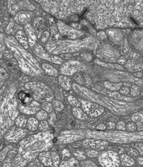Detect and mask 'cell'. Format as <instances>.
<instances>
[{
  "label": "cell",
  "mask_w": 143,
  "mask_h": 167,
  "mask_svg": "<svg viewBox=\"0 0 143 167\" xmlns=\"http://www.w3.org/2000/svg\"><path fill=\"white\" fill-rule=\"evenodd\" d=\"M52 137L51 134L45 132L30 136L23 140L19 145L16 155L15 163L20 160L16 166H25L34 160L41 151L45 149Z\"/></svg>",
  "instance_id": "6da1fadb"
},
{
  "label": "cell",
  "mask_w": 143,
  "mask_h": 167,
  "mask_svg": "<svg viewBox=\"0 0 143 167\" xmlns=\"http://www.w3.org/2000/svg\"><path fill=\"white\" fill-rule=\"evenodd\" d=\"M83 137L81 136H77L76 135H68L64 136L59 139V141L62 143H69L79 139H82Z\"/></svg>",
  "instance_id": "44dd1931"
},
{
  "label": "cell",
  "mask_w": 143,
  "mask_h": 167,
  "mask_svg": "<svg viewBox=\"0 0 143 167\" xmlns=\"http://www.w3.org/2000/svg\"><path fill=\"white\" fill-rule=\"evenodd\" d=\"M38 158L44 166L58 167L60 164L59 155L55 152H42L38 155Z\"/></svg>",
  "instance_id": "5b68a950"
},
{
  "label": "cell",
  "mask_w": 143,
  "mask_h": 167,
  "mask_svg": "<svg viewBox=\"0 0 143 167\" xmlns=\"http://www.w3.org/2000/svg\"><path fill=\"white\" fill-rule=\"evenodd\" d=\"M60 167H77L78 166V161L74 158H72L68 161H63L60 163Z\"/></svg>",
  "instance_id": "4316f807"
},
{
  "label": "cell",
  "mask_w": 143,
  "mask_h": 167,
  "mask_svg": "<svg viewBox=\"0 0 143 167\" xmlns=\"http://www.w3.org/2000/svg\"><path fill=\"white\" fill-rule=\"evenodd\" d=\"M49 36V34L47 32H45L43 34L42 37V43H45L48 41Z\"/></svg>",
  "instance_id": "f907efd6"
},
{
  "label": "cell",
  "mask_w": 143,
  "mask_h": 167,
  "mask_svg": "<svg viewBox=\"0 0 143 167\" xmlns=\"http://www.w3.org/2000/svg\"><path fill=\"white\" fill-rule=\"evenodd\" d=\"M136 149L139 151V154H140L141 155H143V144H138L136 145Z\"/></svg>",
  "instance_id": "816d5d0a"
},
{
  "label": "cell",
  "mask_w": 143,
  "mask_h": 167,
  "mask_svg": "<svg viewBox=\"0 0 143 167\" xmlns=\"http://www.w3.org/2000/svg\"><path fill=\"white\" fill-rule=\"evenodd\" d=\"M95 63L100 65L101 66L106 67V68H109L112 69H116V70H122V67L119 65V64H112V63H105L103 62L100 61L99 59H95Z\"/></svg>",
  "instance_id": "cb8c5ba5"
},
{
  "label": "cell",
  "mask_w": 143,
  "mask_h": 167,
  "mask_svg": "<svg viewBox=\"0 0 143 167\" xmlns=\"http://www.w3.org/2000/svg\"><path fill=\"white\" fill-rule=\"evenodd\" d=\"M119 92L122 95H126L129 94L130 89L127 86H122L120 89Z\"/></svg>",
  "instance_id": "ee69618b"
},
{
  "label": "cell",
  "mask_w": 143,
  "mask_h": 167,
  "mask_svg": "<svg viewBox=\"0 0 143 167\" xmlns=\"http://www.w3.org/2000/svg\"><path fill=\"white\" fill-rule=\"evenodd\" d=\"M99 161L102 167H118L120 165L118 153L113 151L103 152L99 157Z\"/></svg>",
  "instance_id": "3957f363"
},
{
  "label": "cell",
  "mask_w": 143,
  "mask_h": 167,
  "mask_svg": "<svg viewBox=\"0 0 143 167\" xmlns=\"http://www.w3.org/2000/svg\"><path fill=\"white\" fill-rule=\"evenodd\" d=\"M33 25L35 33L38 37H40L44 28V20L41 17H37L34 20Z\"/></svg>",
  "instance_id": "e0dca14e"
},
{
  "label": "cell",
  "mask_w": 143,
  "mask_h": 167,
  "mask_svg": "<svg viewBox=\"0 0 143 167\" xmlns=\"http://www.w3.org/2000/svg\"><path fill=\"white\" fill-rule=\"evenodd\" d=\"M9 77V74L7 71L3 68H0V88L5 83Z\"/></svg>",
  "instance_id": "f1b7e54d"
},
{
  "label": "cell",
  "mask_w": 143,
  "mask_h": 167,
  "mask_svg": "<svg viewBox=\"0 0 143 167\" xmlns=\"http://www.w3.org/2000/svg\"><path fill=\"white\" fill-rule=\"evenodd\" d=\"M48 117V113L44 110H39L36 113V118L38 121H43L47 119Z\"/></svg>",
  "instance_id": "1f68e13d"
},
{
  "label": "cell",
  "mask_w": 143,
  "mask_h": 167,
  "mask_svg": "<svg viewBox=\"0 0 143 167\" xmlns=\"http://www.w3.org/2000/svg\"><path fill=\"white\" fill-rule=\"evenodd\" d=\"M109 142L105 140L86 139L82 142L84 148L95 150L102 151L107 148Z\"/></svg>",
  "instance_id": "ba28073f"
},
{
  "label": "cell",
  "mask_w": 143,
  "mask_h": 167,
  "mask_svg": "<svg viewBox=\"0 0 143 167\" xmlns=\"http://www.w3.org/2000/svg\"><path fill=\"white\" fill-rule=\"evenodd\" d=\"M15 38L17 42L19 43V44L21 46H23L24 49L27 50L29 48V44L27 37L25 33L22 29L18 30L16 33Z\"/></svg>",
  "instance_id": "7c38bea8"
},
{
  "label": "cell",
  "mask_w": 143,
  "mask_h": 167,
  "mask_svg": "<svg viewBox=\"0 0 143 167\" xmlns=\"http://www.w3.org/2000/svg\"><path fill=\"white\" fill-rule=\"evenodd\" d=\"M27 119L25 116L21 115L18 116L15 118V124L17 127L20 128H25L27 125Z\"/></svg>",
  "instance_id": "603a6c76"
},
{
  "label": "cell",
  "mask_w": 143,
  "mask_h": 167,
  "mask_svg": "<svg viewBox=\"0 0 143 167\" xmlns=\"http://www.w3.org/2000/svg\"><path fill=\"white\" fill-rule=\"evenodd\" d=\"M138 161L140 166L143 167V156L139 157L138 158Z\"/></svg>",
  "instance_id": "9f6ffc18"
},
{
  "label": "cell",
  "mask_w": 143,
  "mask_h": 167,
  "mask_svg": "<svg viewBox=\"0 0 143 167\" xmlns=\"http://www.w3.org/2000/svg\"><path fill=\"white\" fill-rule=\"evenodd\" d=\"M131 118L137 126V130H143V111L138 112L133 114Z\"/></svg>",
  "instance_id": "5bb4252c"
},
{
  "label": "cell",
  "mask_w": 143,
  "mask_h": 167,
  "mask_svg": "<svg viewBox=\"0 0 143 167\" xmlns=\"http://www.w3.org/2000/svg\"><path fill=\"white\" fill-rule=\"evenodd\" d=\"M6 49L5 35L3 33H0V59L3 57L4 52Z\"/></svg>",
  "instance_id": "83f0119b"
},
{
  "label": "cell",
  "mask_w": 143,
  "mask_h": 167,
  "mask_svg": "<svg viewBox=\"0 0 143 167\" xmlns=\"http://www.w3.org/2000/svg\"><path fill=\"white\" fill-rule=\"evenodd\" d=\"M86 154L88 157L92 158H96L99 156V153L97 151L90 149H88V150L86 151Z\"/></svg>",
  "instance_id": "74e56055"
},
{
  "label": "cell",
  "mask_w": 143,
  "mask_h": 167,
  "mask_svg": "<svg viewBox=\"0 0 143 167\" xmlns=\"http://www.w3.org/2000/svg\"><path fill=\"white\" fill-rule=\"evenodd\" d=\"M41 107L42 109L44 110L45 112L49 113L52 112L53 109L52 104L48 101H43L41 105Z\"/></svg>",
  "instance_id": "e575fe53"
},
{
  "label": "cell",
  "mask_w": 143,
  "mask_h": 167,
  "mask_svg": "<svg viewBox=\"0 0 143 167\" xmlns=\"http://www.w3.org/2000/svg\"><path fill=\"white\" fill-rule=\"evenodd\" d=\"M44 165L40 162V161L39 160H36L35 161H30V163L28 165V167H43Z\"/></svg>",
  "instance_id": "7bdbcfd3"
},
{
  "label": "cell",
  "mask_w": 143,
  "mask_h": 167,
  "mask_svg": "<svg viewBox=\"0 0 143 167\" xmlns=\"http://www.w3.org/2000/svg\"><path fill=\"white\" fill-rule=\"evenodd\" d=\"M3 57L5 59L10 60V59H11L13 58V55H12V53L9 50H6L4 52V53H3Z\"/></svg>",
  "instance_id": "f6af8a7d"
},
{
  "label": "cell",
  "mask_w": 143,
  "mask_h": 167,
  "mask_svg": "<svg viewBox=\"0 0 143 167\" xmlns=\"http://www.w3.org/2000/svg\"><path fill=\"white\" fill-rule=\"evenodd\" d=\"M133 75L138 77H142V76H143V72H140V71H136V72H134Z\"/></svg>",
  "instance_id": "11a10c76"
},
{
  "label": "cell",
  "mask_w": 143,
  "mask_h": 167,
  "mask_svg": "<svg viewBox=\"0 0 143 167\" xmlns=\"http://www.w3.org/2000/svg\"><path fill=\"white\" fill-rule=\"evenodd\" d=\"M128 154L133 157H138L139 155V153L138 150L133 148H130L129 149Z\"/></svg>",
  "instance_id": "b9f144b4"
},
{
  "label": "cell",
  "mask_w": 143,
  "mask_h": 167,
  "mask_svg": "<svg viewBox=\"0 0 143 167\" xmlns=\"http://www.w3.org/2000/svg\"><path fill=\"white\" fill-rule=\"evenodd\" d=\"M81 104L83 111L91 118L99 117L104 112V108L98 104L87 100H82Z\"/></svg>",
  "instance_id": "277c9868"
},
{
  "label": "cell",
  "mask_w": 143,
  "mask_h": 167,
  "mask_svg": "<svg viewBox=\"0 0 143 167\" xmlns=\"http://www.w3.org/2000/svg\"><path fill=\"white\" fill-rule=\"evenodd\" d=\"M129 93L133 97H138L140 94V89L138 85H133L131 86L130 89Z\"/></svg>",
  "instance_id": "d6a6232c"
},
{
  "label": "cell",
  "mask_w": 143,
  "mask_h": 167,
  "mask_svg": "<svg viewBox=\"0 0 143 167\" xmlns=\"http://www.w3.org/2000/svg\"><path fill=\"white\" fill-rule=\"evenodd\" d=\"M38 128L41 131H46L49 128V124L48 122L43 120L39 124Z\"/></svg>",
  "instance_id": "f35d334b"
},
{
  "label": "cell",
  "mask_w": 143,
  "mask_h": 167,
  "mask_svg": "<svg viewBox=\"0 0 143 167\" xmlns=\"http://www.w3.org/2000/svg\"><path fill=\"white\" fill-rule=\"evenodd\" d=\"M68 100L69 103L74 107H78L80 106L79 101L76 99V97L73 95H69L68 98Z\"/></svg>",
  "instance_id": "d590c367"
},
{
  "label": "cell",
  "mask_w": 143,
  "mask_h": 167,
  "mask_svg": "<svg viewBox=\"0 0 143 167\" xmlns=\"http://www.w3.org/2000/svg\"><path fill=\"white\" fill-rule=\"evenodd\" d=\"M18 99L21 101V103L25 106L29 105L33 101V97L31 92H29L27 90H21L18 92L17 94Z\"/></svg>",
  "instance_id": "8fae6325"
},
{
  "label": "cell",
  "mask_w": 143,
  "mask_h": 167,
  "mask_svg": "<svg viewBox=\"0 0 143 167\" xmlns=\"http://www.w3.org/2000/svg\"><path fill=\"white\" fill-rule=\"evenodd\" d=\"M25 33L27 36H28L29 38V45L33 46H34L36 39V33L35 32L34 29L31 27V26L30 24H26L25 25Z\"/></svg>",
  "instance_id": "2e32d148"
},
{
  "label": "cell",
  "mask_w": 143,
  "mask_h": 167,
  "mask_svg": "<svg viewBox=\"0 0 143 167\" xmlns=\"http://www.w3.org/2000/svg\"><path fill=\"white\" fill-rule=\"evenodd\" d=\"M35 50L36 55L42 59H45L47 61H51V62H54L55 63H57V64H60L63 62V60L59 57H56V56H50L49 55L46 53L42 46H39L36 47Z\"/></svg>",
  "instance_id": "9c48e42d"
},
{
  "label": "cell",
  "mask_w": 143,
  "mask_h": 167,
  "mask_svg": "<svg viewBox=\"0 0 143 167\" xmlns=\"http://www.w3.org/2000/svg\"><path fill=\"white\" fill-rule=\"evenodd\" d=\"M31 19V14L27 10H23L16 14L15 19V21L18 24L26 25Z\"/></svg>",
  "instance_id": "30bf717a"
},
{
  "label": "cell",
  "mask_w": 143,
  "mask_h": 167,
  "mask_svg": "<svg viewBox=\"0 0 143 167\" xmlns=\"http://www.w3.org/2000/svg\"><path fill=\"white\" fill-rule=\"evenodd\" d=\"M20 110L24 113L25 114H28V115H30V114H34L35 113H36L37 111H38L39 110H40L39 108V106H36V107H25V106H20L19 107Z\"/></svg>",
  "instance_id": "d4e9b609"
},
{
  "label": "cell",
  "mask_w": 143,
  "mask_h": 167,
  "mask_svg": "<svg viewBox=\"0 0 143 167\" xmlns=\"http://www.w3.org/2000/svg\"><path fill=\"white\" fill-rule=\"evenodd\" d=\"M63 160H67V159H69L71 155L70 153V151L68 150V149H64V150L63 151Z\"/></svg>",
  "instance_id": "c3c4849f"
},
{
  "label": "cell",
  "mask_w": 143,
  "mask_h": 167,
  "mask_svg": "<svg viewBox=\"0 0 143 167\" xmlns=\"http://www.w3.org/2000/svg\"><path fill=\"white\" fill-rule=\"evenodd\" d=\"M83 152H82V151H80L76 152L75 153V157L77 159H79V160H84V159H86V157L83 155Z\"/></svg>",
  "instance_id": "7dc6e473"
},
{
  "label": "cell",
  "mask_w": 143,
  "mask_h": 167,
  "mask_svg": "<svg viewBox=\"0 0 143 167\" xmlns=\"http://www.w3.org/2000/svg\"><path fill=\"white\" fill-rule=\"evenodd\" d=\"M15 21H11L10 23L8 26L7 27L6 29V32L7 33L11 34L14 33L15 32H17L18 30H20L21 29H18L17 27V25L15 24Z\"/></svg>",
  "instance_id": "f546056e"
},
{
  "label": "cell",
  "mask_w": 143,
  "mask_h": 167,
  "mask_svg": "<svg viewBox=\"0 0 143 167\" xmlns=\"http://www.w3.org/2000/svg\"><path fill=\"white\" fill-rule=\"evenodd\" d=\"M52 106L53 108L54 109V110H56L57 112H60L64 108L63 104L62 103V102L58 100H54L53 101Z\"/></svg>",
  "instance_id": "836d02e7"
},
{
  "label": "cell",
  "mask_w": 143,
  "mask_h": 167,
  "mask_svg": "<svg viewBox=\"0 0 143 167\" xmlns=\"http://www.w3.org/2000/svg\"><path fill=\"white\" fill-rule=\"evenodd\" d=\"M12 148H13V146L12 145H9L0 152V164L3 162L4 159L6 158L9 151L11 150Z\"/></svg>",
  "instance_id": "4dcf8cb0"
},
{
  "label": "cell",
  "mask_w": 143,
  "mask_h": 167,
  "mask_svg": "<svg viewBox=\"0 0 143 167\" xmlns=\"http://www.w3.org/2000/svg\"><path fill=\"white\" fill-rule=\"evenodd\" d=\"M115 128L120 131H126V124L124 121H119L116 125Z\"/></svg>",
  "instance_id": "60d3db41"
},
{
  "label": "cell",
  "mask_w": 143,
  "mask_h": 167,
  "mask_svg": "<svg viewBox=\"0 0 143 167\" xmlns=\"http://www.w3.org/2000/svg\"><path fill=\"white\" fill-rule=\"evenodd\" d=\"M42 67L48 75L57 76L59 75V72L58 70L49 63H43L42 65Z\"/></svg>",
  "instance_id": "ac0fdd59"
},
{
  "label": "cell",
  "mask_w": 143,
  "mask_h": 167,
  "mask_svg": "<svg viewBox=\"0 0 143 167\" xmlns=\"http://www.w3.org/2000/svg\"><path fill=\"white\" fill-rule=\"evenodd\" d=\"M27 133L26 129L20 128L17 126H12L6 134L5 137L10 142H16L23 138Z\"/></svg>",
  "instance_id": "52a82bcc"
},
{
  "label": "cell",
  "mask_w": 143,
  "mask_h": 167,
  "mask_svg": "<svg viewBox=\"0 0 143 167\" xmlns=\"http://www.w3.org/2000/svg\"><path fill=\"white\" fill-rule=\"evenodd\" d=\"M81 57L86 61H91L92 59V56L89 53H82L81 55Z\"/></svg>",
  "instance_id": "bcb514c9"
},
{
  "label": "cell",
  "mask_w": 143,
  "mask_h": 167,
  "mask_svg": "<svg viewBox=\"0 0 143 167\" xmlns=\"http://www.w3.org/2000/svg\"><path fill=\"white\" fill-rule=\"evenodd\" d=\"M118 63L120 65H125L126 63V59L123 57H121L120 59H118Z\"/></svg>",
  "instance_id": "db71d44e"
},
{
  "label": "cell",
  "mask_w": 143,
  "mask_h": 167,
  "mask_svg": "<svg viewBox=\"0 0 143 167\" xmlns=\"http://www.w3.org/2000/svg\"><path fill=\"white\" fill-rule=\"evenodd\" d=\"M73 115L76 118L80 120H84L87 118V115L84 113L82 109L75 107L72 109Z\"/></svg>",
  "instance_id": "7402d4cb"
},
{
  "label": "cell",
  "mask_w": 143,
  "mask_h": 167,
  "mask_svg": "<svg viewBox=\"0 0 143 167\" xmlns=\"http://www.w3.org/2000/svg\"><path fill=\"white\" fill-rule=\"evenodd\" d=\"M96 130L99 131H105L106 130V126L103 124H100L97 126Z\"/></svg>",
  "instance_id": "f5cc1de1"
},
{
  "label": "cell",
  "mask_w": 143,
  "mask_h": 167,
  "mask_svg": "<svg viewBox=\"0 0 143 167\" xmlns=\"http://www.w3.org/2000/svg\"><path fill=\"white\" fill-rule=\"evenodd\" d=\"M74 79L77 83L81 85H84L86 86H90L92 83L90 77L86 74H76Z\"/></svg>",
  "instance_id": "9a60e30c"
},
{
  "label": "cell",
  "mask_w": 143,
  "mask_h": 167,
  "mask_svg": "<svg viewBox=\"0 0 143 167\" xmlns=\"http://www.w3.org/2000/svg\"><path fill=\"white\" fill-rule=\"evenodd\" d=\"M58 83L61 87L64 90L69 91L71 89L72 82V80L67 75H61L58 77Z\"/></svg>",
  "instance_id": "4fadbf2b"
},
{
  "label": "cell",
  "mask_w": 143,
  "mask_h": 167,
  "mask_svg": "<svg viewBox=\"0 0 143 167\" xmlns=\"http://www.w3.org/2000/svg\"><path fill=\"white\" fill-rule=\"evenodd\" d=\"M81 166L82 167H97V165L91 160H83L81 162Z\"/></svg>",
  "instance_id": "ab89813d"
},
{
  "label": "cell",
  "mask_w": 143,
  "mask_h": 167,
  "mask_svg": "<svg viewBox=\"0 0 143 167\" xmlns=\"http://www.w3.org/2000/svg\"></svg>",
  "instance_id": "680465c9"
},
{
  "label": "cell",
  "mask_w": 143,
  "mask_h": 167,
  "mask_svg": "<svg viewBox=\"0 0 143 167\" xmlns=\"http://www.w3.org/2000/svg\"><path fill=\"white\" fill-rule=\"evenodd\" d=\"M120 160L121 164L125 167H129L134 164V160L126 154H122L120 158Z\"/></svg>",
  "instance_id": "d6986e66"
},
{
  "label": "cell",
  "mask_w": 143,
  "mask_h": 167,
  "mask_svg": "<svg viewBox=\"0 0 143 167\" xmlns=\"http://www.w3.org/2000/svg\"><path fill=\"white\" fill-rule=\"evenodd\" d=\"M106 126V129L109 130H114L116 127V124L114 122H111V121L107 122V125Z\"/></svg>",
  "instance_id": "681fc988"
},
{
  "label": "cell",
  "mask_w": 143,
  "mask_h": 167,
  "mask_svg": "<svg viewBox=\"0 0 143 167\" xmlns=\"http://www.w3.org/2000/svg\"><path fill=\"white\" fill-rule=\"evenodd\" d=\"M39 121L38 120L34 117H31L27 119L26 128L28 130L34 131L37 130L39 126Z\"/></svg>",
  "instance_id": "ffe728a7"
},
{
  "label": "cell",
  "mask_w": 143,
  "mask_h": 167,
  "mask_svg": "<svg viewBox=\"0 0 143 167\" xmlns=\"http://www.w3.org/2000/svg\"><path fill=\"white\" fill-rule=\"evenodd\" d=\"M82 144V142L79 141V142H75L73 144V147H75V148H78V147H79Z\"/></svg>",
  "instance_id": "6f0895ef"
},
{
  "label": "cell",
  "mask_w": 143,
  "mask_h": 167,
  "mask_svg": "<svg viewBox=\"0 0 143 167\" xmlns=\"http://www.w3.org/2000/svg\"><path fill=\"white\" fill-rule=\"evenodd\" d=\"M25 88L31 92L33 98L38 101H47L53 98V93L51 89L44 84L39 82H30L25 85Z\"/></svg>",
  "instance_id": "7a4b0ae2"
},
{
  "label": "cell",
  "mask_w": 143,
  "mask_h": 167,
  "mask_svg": "<svg viewBox=\"0 0 143 167\" xmlns=\"http://www.w3.org/2000/svg\"><path fill=\"white\" fill-rule=\"evenodd\" d=\"M105 86L109 90H110L111 91H118L120 90V89L122 87V83H110L109 81H106L104 83Z\"/></svg>",
  "instance_id": "484cf974"
},
{
  "label": "cell",
  "mask_w": 143,
  "mask_h": 167,
  "mask_svg": "<svg viewBox=\"0 0 143 167\" xmlns=\"http://www.w3.org/2000/svg\"><path fill=\"white\" fill-rule=\"evenodd\" d=\"M84 66L81 62L78 61H69L64 63L60 69V72L63 75L72 76L77 71L83 70Z\"/></svg>",
  "instance_id": "8992f818"
},
{
  "label": "cell",
  "mask_w": 143,
  "mask_h": 167,
  "mask_svg": "<svg viewBox=\"0 0 143 167\" xmlns=\"http://www.w3.org/2000/svg\"><path fill=\"white\" fill-rule=\"evenodd\" d=\"M126 130L129 132H134L137 131V126L134 122H130L126 125Z\"/></svg>",
  "instance_id": "8d00e7d4"
}]
</instances>
